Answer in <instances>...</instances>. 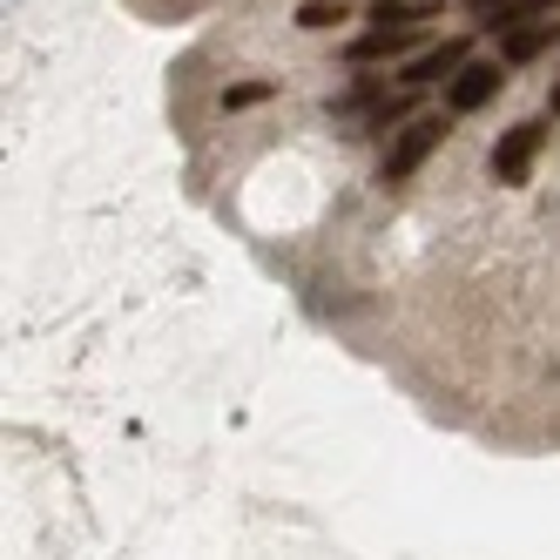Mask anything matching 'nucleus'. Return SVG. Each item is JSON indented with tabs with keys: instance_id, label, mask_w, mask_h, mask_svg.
<instances>
[{
	"instance_id": "obj_6",
	"label": "nucleus",
	"mask_w": 560,
	"mask_h": 560,
	"mask_svg": "<svg viewBox=\"0 0 560 560\" xmlns=\"http://www.w3.org/2000/svg\"><path fill=\"white\" fill-rule=\"evenodd\" d=\"M345 21V0H304L298 8V27H338Z\"/></svg>"
},
{
	"instance_id": "obj_3",
	"label": "nucleus",
	"mask_w": 560,
	"mask_h": 560,
	"mask_svg": "<svg viewBox=\"0 0 560 560\" xmlns=\"http://www.w3.org/2000/svg\"><path fill=\"white\" fill-rule=\"evenodd\" d=\"M500 82H506V68H500V61H466V68L453 74V89H446V108H453V115L487 108V102L500 95Z\"/></svg>"
},
{
	"instance_id": "obj_1",
	"label": "nucleus",
	"mask_w": 560,
	"mask_h": 560,
	"mask_svg": "<svg viewBox=\"0 0 560 560\" xmlns=\"http://www.w3.org/2000/svg\"><path fill=\"white\" fill-rule=\"evenodd\" d=\"M540 142H547V122H513V129L500 136V149H493V176H500V183H527Z\"/></svg>"
},
{
	"instance_id": "obj_2",
	"label": "nucleus",
	"mask_w": 560,
	"mask_h": 560,
	"mask_svg": "<svg viewBox=\"0 0 560 560\" xmlns=\"http://www.w3.org/2000/svg\"><path fill=\"white\" fill-rule=\"evenodd\" d=\"M439 142H446V122H439V115H425V122H412L406 136L392 142V155H385V183H406V176H412V170L425 163V155H432Z\"/></svg>"
},
{
	"instance_id": "obj_4",
	"label": "nucleus",
	"mask_w": 560,
	"mask_h": 560,
	"mask_svg": "<svg viewBox=\"0 0 560 560\" xmlns=\"http://www.w3.org/2000/svg\"><path fill=\"white\" fill-rule=\"evenodd\" d=\"M459 68H466V42H439V48H425V55L406 61V82L425 89V82H439V74H459Z\"/></svg>"
},
{
	"instance_id": "obj_8",
	"label": "nucleus",
	"mask_w": 560,
	"mask_h": 560,
	"mask_svg": "<svg viewBox=\"0 0 560 560\" xmlns=\"http://www.w3.org/2000/svg\"><path fill=\"white\" fill-rule=\"evenodd\" d=\"M264 95H270V89H264V82H244V89H230V95H223V102H230V108H250V102H264Z\"/></svg>"
},
{
	"instance_id": "obj_9",
	"label": "nucleus",
	"mask_w": 560,
	"mask_h": 560,
	"mask_svg": "<svg viewBox=\"0 0 560 560\" xmlns=\"http://www.w3.org/2000/svg\"><path fill=\"white\" fill-rule=\"evenodd\" d=\"M553 115H560V89H553Z\"/></svg>"
},
{
	"instance_id": "obj_5",
	"label": "nucleus",
	"mask_w": 560,
	"mask_h": 560,
	"mask_svg": "<svg viewBox=\"0 0 560 560\" xmlns=\"http://www.w3.org/2000/svg\"><path fill=\"white\" fill-rule=\"evenodd\" d=\"M553 34H560V21H547V27H527V34H513V42H506V61H527V55H540V48L553 42Z\"/></svg>"
},
{
	"instance_id": "obj_7",
	"label": "nucleus",
	"mask_w": 560,
	"mask_h": 560,
	"mask_svg": "<svg viewBox=\"0 0 560 560\" xmlns=\"http://www.w3.org/2000/svg\"><path fill=\"white\" fill-rule=\"evenodd\" d=\"M372 21H378V27H412V21H419V8H412V0H378Z\"/></svg>"
}]
</instances>
